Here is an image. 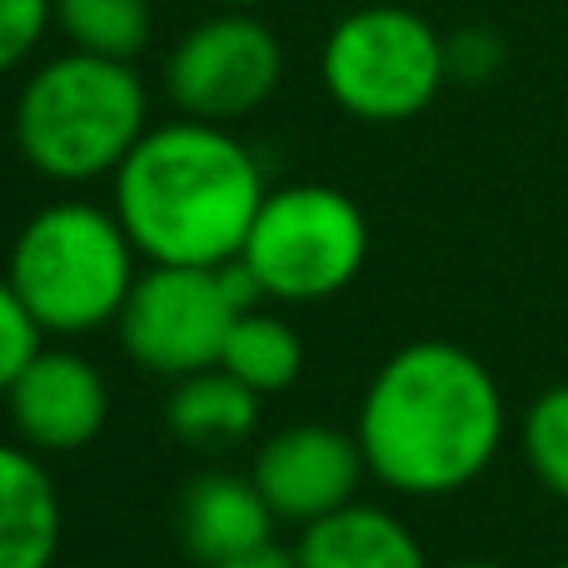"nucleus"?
<instances>
[{"label":"nucleus","mask_w":568,"mask_h":568,"mask_svg":"<svg viewBox=\"0 0 568 568\" xmlns=\"http://www.w3.org/2000/svg\"><path fill=\"white\" fill-rule=\"evenodd\" d=\"M504 424L509 414L489 364L449 339H419L374 369L354 439L379 484L439 499L489 469Z\"/></svg>","instance_id":"obj_1"},{"label":"nucleus","mask_w":568,"mask_h":568,"mask_svg":"<svg viewBox=\"0 0 568 568\" xmlns=\"http://www.w3.org/2000/svg\"><path fill=\"white\" fill-rule=\"evenodd\" d=\"M115 215L150 265L220 270L245 250L265 205V170L230 125L170 120L115 170Z\"/></svg>","instance_id":"obj_2"},{"label":"nucleus","mask_w":568,"mask_h":568,"mask_svg":"<svg viewBox=\"0 0 568 568\" xmlns=\"http://www.w3.org/2000/svg\"><path fill=\"white\" fill-rule=\"evenodd\" d=\"M150 130V95L135 60L85 50L30 70L16 100V145L30 170L55 185H90L125 165Z\"/></svg>","instance_id":"obj_3"},{"label":"nucleus","mask_w":568,"mask_h":568,"mask_svg":"<svg viewBox=\"0 0 568 568\" xmlns=\"http://www.w3.org/2000/svg\"><path fill=\"white\" fill-rule=\"evenodd\" d=\"M135 255L115 210L60 200L20 225L6 280L45 334H90L120 320L140 280Z\"/></svg>","instance_id":"obj_4"},{"label":"nucleus","mask_w":568,"mask_h":568,"mask_svg":"<svg viewBox=\"0 0 568 568\" xmlns=\"http://www.w3.org/2000/svg\"><path fill=\"white\" fill-rule=\"evenodd\" d=\"M320 80L354 120L399 125L439 100L449 85L444 36L404 6H364L334 20L320 50Z\"/></svg>","instance_id":"obj_5"},{"label":"nucleus","mask_w":568,"mask_h":568,"mask_svg":"<svg viewBox=\"0 0 568 568\" xmlns=\"http://www.w3.org/2000/svg\"><path fill=\"white\" fill-rule=\"evenodd\" d=\"M240 260L265 284V300L320 304L364 270L369 220L334 185H284L265 195Z\"/></svg>","instance_id":"obj_6"},{"label":"nucleus","mask_w":568,"mask_h":568,"mask_svg":"<svg viewBox=\"0 0 568 568\" xmlns=\"http://www.w3.org/2000/svg\"><path fill=\"white\" fill-rule=\"evenodd\" d=\"M240 310L230 304L220 270L195 265H150L135 280L115 329L125 354L145 374L190 379L220 364Z\"/></svg>","instance_id":"obj_7"},{"label":"nucleus","mask_w":568,"mask_h":568,"mask_svg":"<svg viewBox=\"0 0 568 568\" xmlns=\"http://www.w3.org/2000/svg\"><path fill=\"white\" fill-rule=\"evenodd\" d=\"M284 80L280 36L250 10H220L175 40L165 60V90L180 115L235 125L270 105Z\"/></svg>","instance_id":"obj_8"},{"label":"nucleus","mask_w":568,"mask_h":568,"mask_svg":"<svg viewBox=\"0 0 568 568\" xmlns=\"http://www.w3.org/2000/svg\"><path fill=\"white\" fill-rule=\"evenodd\" d=\"M364 469L369 464H364V449L354 434H339L329 424H294L255 454L250 479L265 494L275 519L310 529V524L349 509Z\"/></svg>","instance_id":"obj_9"},{"label":"nucleus","mask_w":568,"mask_h":568,"mask_svg":"<svg viewBox=\"0 0 568 568\" xmlns=\"http://www.w3.org/2000/svg\"><path fill=\"white\" fill-rule=\"evenodd\" d=\"M20 444L36 454H75L105 429V374L75 349H40L6 394Z\"/></svg>","instance_id":"obj_10"},{"label":"nucleus","mask_w":568,"mask_h":568,"mask_svg":"<svg viewBox=\"0 0 568 568\" xmlns=\"http://www.w3.org/2000/svg\"><path fill=\"white\" fill-rule=\"evenodd\" d=\"M275 514L250 474H200L180 499V539L200 564H225L270 544Z\"/></svg>","instance_id":"obj_11"},{"label":"nucleus","mask_w":568,"mask_h":568,"mask_svg":"<svg viewBox=\"0 0 568 568\" xmlns=\"http://www.w3.org/2000/svg\"><path fill=\"white\" fill-rule=\"evenodd\" d=\"M60 554V494L26 444H0V568H50Z\"/></svg>","instance_id":"obj_12"},{"label":"nucleus","mask_w":568,"mask_h":568,"mask_svg":"<svg viewBox=\"0 0 568 568\" xmlns=\"http://www.w3.org/2000/svg\"><path fill=\"white\" fill-rule=\"evenodd\" d=\"M300 568H429L419 539L374 504H349L329 519L310 524L294 544Z\"/></svg>","instance_id":"obj_13"},{"label":"nucleus","mask_w":568,"mask_h":568,"mask_svg":"<svg viewBox=\"0 0 568 568\" xmlns=\"http://www.w3.org/2000/svg\"><path fill=\"white\" fill-rule=\"evenodd\" d=\"M260 424V394L245 389L230 369H205L175 379L170 394V429L180 444L195 449H225V444H245Z\"/></svg>","instance_id":"obj_14"},{"label":"nucleus","mask_w":568,"mask_h":568,"mask_svg":"<svg viewBox=\"0 0 568 568\" xmlns=\"http://www.w3.org/2000/svg\"><path fill=\"white\" fill-rule=\"evenodd\" d=\"M220 369H230L245 389H255L260 399H265V394H284L304 369V344H300V334H294V324H284L280 314L250 310V314H240L235 329H230Z\"/></svg>","instance_id":"obj_15"},{"label":"nucleus","mask_w":568,"mask_h":568,"mask_svg":"<svg viewBox=\"0 0 568 568\" xmlns=\"http://www.w3.org/2000/svg\"><path fill=\"white\" fill-rule=\"evenodd\" d=\"M55 26L65 30L70 50L135 60L150 45L155 10H150V0H55Z\"/></svg>","instance_id":"obj_16"},{"label":"nucleus","mask_w":568,"mask_h":568,"mask_svg":"<svg viewBox=\"0 0 568 568\" xmlns=\"http://www.w3.org/2000/svg\"><path fill=\"white\" fill-rule=\"evenodd\" d=\"M524 459L534 479L568 504V384H554L524 414Z\"/></svg>","instance_id":"obj_17"},{"label":"nucleus","mask_w":568,"mask_h":568,"mask_svg":"<svg viewBox=\"0 0 568 568\" xmlns=\"http://www.w3.org/2000/svg\"><path fill=\"white\" fill-rule=\"evenodd\" d=\"M40 339H45V329L30 320V310L20 304V294L10 290V280H0V399H6L20 374L30 369V359L40 354Z\"/></svg>","instance_id":"obj_18"},{"label":"nucleus","mask_w":568,"mask_h":568,"mask_svg":"<svg viewBox=\"0 0 568 568\" xmlns=\"http://www.w3.org/2000/svg\"><path fill=\"white\" fill-rule=\"evenodd\" d=\"M50 26H55V0H0V75L26 65Z\"/></svg>","instance_id":"obj_19"},{"label":"nucleus","mask_w":568,"mask_h":568,"mask_svg":"<svg viewBox=\"0 0 568 568\" xmlns=\"http://www.w3.org/2000/svg\"><path fill=\"white\" fill-rule=\"evenodd\" d=\"M444 60H449V80H464V85H484L504 70L509 50H504V36L489 26H464L444 36Z\"/></svg>","instance_id":"obj_20"},{"label":"nucleus","mask_w":568,"mask_h":568,"mask_svg":"<svg viewBox=\"0 0 568 568\" xmlns=\"http://www.w3.org/2000/svg\"><path fill=\"white\" fill-rule=\"evenodd\" d=\"M215 568H300V559H294V549H280V544L270 539V544H260V549L235 554V559H225Z\"/></svg>","instance_id":"obj_21"},{"label":"nucleus","mask_w":568,"mask_h":568,"mask_svg":"<svg viewBox=\"0 0 568 568\" xmlns=\"http://www.w3.org/2000/svg\"><path fill=\"white\" fill-rule=\"evenodd\" d=\"M220 10H255V6H265V0H215Z\"/></svg>","instance_id":"obj_22"},{"label":"nucleus","mask_w":568,"mask_h":568,"mask_svg":"<svg viewBox=\"0 0 568 568\" xmlns=\"http://www.w3.org/2000/svg\"><path fill=\"white\" fill-rule=\"evenodd\" d=\"M454 568H504V564H489V559H464V564H454Z\"/></svg>","instance_id":"obj_23"},{"label":"nucleus","mask_w":568,"mask_h":568,"mask_svg":"<svg viewBox=\"0 0 568 568\" xmlns=\"http://www.w3.org/2000/svg\"><path fill=\"white\" fill-rule=\"evenodd\" d=\"M554 568H568V559H564V564H554Z\"/></svg>","instance_id":"obj_24"}]
</instances>
